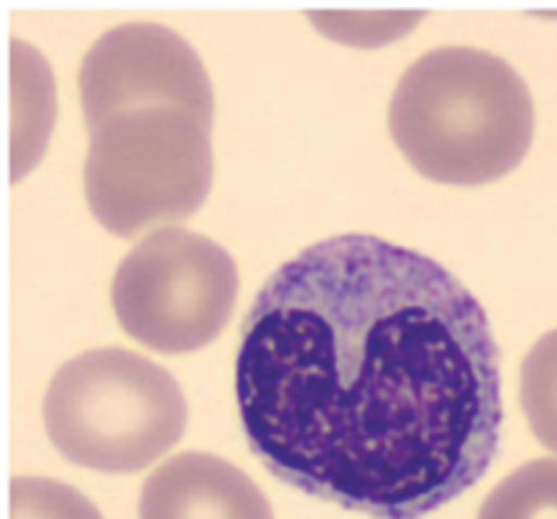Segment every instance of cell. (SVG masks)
<instances>
[{
    "label": "cell",
    "mask_w": 557,
    "mask_h": 519,
    "mask_svg": "<svg viewBox=\"0 0 557 519\" xmlns=\"http://www.w3.org/2000/svg\"><path fill=\"white\" fill-rule=\"evenodd\" d=\"M236 403L276 479L375 519H421L497 456L499 350L479 299L446 267L345 234L259 289Z\"/></svg>",
    "instance_id": "1"
},
{
    "label": "cell",
    "mask_w": 557,
    "mask_h": 519,
    "mask_svg": "<svg viewBox=\"0 0 557 519\" xmlns=\"http://www.w3.org/2000/svg\"><path fill=\"white\" fill-rule=\"evenodd\" d=\"M393 143L418 173L446 185H484L512 173L535 135L528 84L505 59L441 46L400 76L391 97Z\"/></svg>",
    "instance_id": "2"
},
{
    "label": "cell",
    "mask_w": 557,
    "mask_h": 519,
    "mask_svg": "<svg viewBox=\"0 0 557 519\" xmlns=\"http://www.w3.org/2000/svg\"><path fill=\"white\" fill-rule=\"evenodd\" d=\"M89 211L114 236L188 219L213 183V95L129 97L84 112Z\"/></svg>",
    "instance_id": "3"
},
{
    "label": "cell",
    "mask_w": 557,
    "mask_h": 519,
    "mask_svg": "<svg viewBox=\"0 0 557 519\" xmlns=\"http://www.w3.org/2000/svg\"><path fill=\"white\" fill-rule=\"evenodd\" d=\"M183 388L165 368L122 347L64 362L44 398V423L59 454L84 469L133 474L181 441Z\"/></svg>",
    "instance_id": "4"
},
{
    "label": "cell",
    "mask_w": 557,
    "mask_h": 519,
    "mask_svg": "<svg viewBox=\"0 0 557 519\" xmlns=\"http://www.w3.org/2000/svg\"><path fill=\"white\" fill-rule=\"evenodd\" d=\"M120 328L145 347L193 353L226 328L238 297L231 254L188 228H160L120 261L112 279Z\"/></svg>",
    "instance_id": "5"
},
{
    "label": "cell",
    "mask_w": 557,
    "mask_h": 519,
    "mask_svg": "<svg viewBox=\"0 0 557 519\" xmlns=\"http://www.w3.org/2000/svg\"><path fill=\"white\" fill-rule=\"evenodd\" d=\"M139 519H274L257 482L215 454H177L147 477Z\"/></svg>",
    "instance_id": "6"
},
{
    "label": "cell",
    "mask_w": 557,
    "mask_h": 519,
    "mask_svg": "<svg viewBox=\"0 0 557 519\" xmlns=\"http://www.w3.org/2000/svg\"><path fill=\"white\" fill-rule=\"evenodd\" d=\"M476 519H557V459L517 467L482 502Z\"/></svg>",
    "instance_id": "7"
},
{
    "label": "cell",
    "mask_w": 557,
    "mask_h": 519,
    "mask_svg": "<svg viewBox=\"0 0 557 519\" xmlns=\"http://www.w3.org/2000/svg\"><path fill=\"white\" fill-rule=\"evenodd\" d=\"M520 400L535 438L557 454V330L540 337L524 358Z\"/></svg>",
    "instance_id": "8"
},
{
    "label": "cell",
    "mask_w": 557,
    "mask_h": 519,
    "mask_svg": "<svg viewBox=\"0 0 557 519\" xmlns=\"http://www.w3.org/2000/svg\"><path fill=\"white\" fill-rule=\"evenodd\" d=\"M11 519H104L79 490L57 479L15 477L11 482Z\"/></svg>",
    "instance_id": "9"
}]
</instances>
